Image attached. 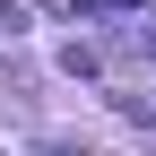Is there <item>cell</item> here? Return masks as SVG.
Instances as JSON below:
<instances>
[{
    "mask_svg": "<svg viewBox=\"0 0 156 156\" xmlns=\"http://www.w3.org/2000/svg\"><path fill=\"white\" fill-rule=\"evenodd\" d=\"M139 52H147V61H156V26H139Z\"/></svg>",
    "mask_w": 156,
    "mask_h": 156,
    "instance_id": "2",
    "label": "cell"
},
{
    "mask_svg": "<svg viewBox=\"0 0 156 156\" xmlns=\"http://www.w3.org/2000/svg\"><path fill=\"white\" fill-rule=\"evenodd\" d=\"M130 9H147V0H69V17H130Z\"/></svg>",
    "mask_w": 156,
    "mask_h": 156,
    "instance_id": "1",
    "label": "cell"
}]
</instances>
